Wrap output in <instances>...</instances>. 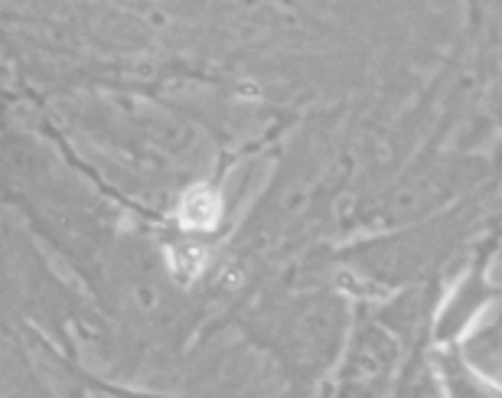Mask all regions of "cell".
<instances>
[{"label": "cell", "instance_id": "cell-1", "mask_svg": "<svg viewBox=\"0 0 502 398\" xmlns=\"http://www.w3.org/2000/svg\"><path fill=\"white\" fill-rule=\"evenodd\" d=\"M180 225L189 232H209L219 225V215H222V199L219 193L212 190V186H193V190L183 193L180 199Z\"/></svg>", "mask_w": 502, "mask_h": 398}, {"label": "cell", "instance_id": "cell-2", "mask_svg": "<svg viewBox=\"0 0 502 398\" xmlns=\"http://www.w3.org/2000/svg\"><path fill=\"white\" fill-rule=\"evenodd\" d=\"M203 268H205V248L203 245H189V242H183V245H173V252H170V271H173V278L180 281V284L196 281L199 274H203Z\"/></svg>", "mask_w": 502, "mask_h": 398}]
</instances>
